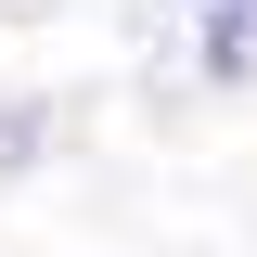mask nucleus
Instances as JSON below:
<instances>
[{"instance_id":"f257e3e1","label":"nucleus","mask_w":257,"mask_h":257,"mask_svg":"<svg viewBox=\"0 0 257 257\" xmlns=\"http://www.w3.org/2000/svg\"><path fill=\"white\" fill-rule=\"evenodd\" d=\"M193 64H206L219 90H244V77H257V26H244V13H219V0H206V39H193Z\"/></svg>"},{"instance_id":"f03ea898","label":"nucleus","mask_w":257,"mask_h":257,"mask_svg":"<svg viewBox=\"0 0 257 257\" xmlns=\"http://www.w3.org/2000/svg\"><path fill=\"white\" fill-rule=\"evenodd\" d=\"M13 167H39V103H0V180Z\"/></svg>"},{"instance_id":"7ed1b4c3","label":"nucleus","mask_w":257,"mask_h":257,"mask_svg":"<svg viewBox=\"0 0 257 257\" xmlns=\"http://www.w3.org/2000/svg\"><path fill=\"white\" fill-rule=\"evenodd\" d=\"M219 13H244V26H257V0H219Z\"/></svg>"}]
</instances>
